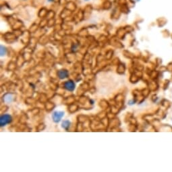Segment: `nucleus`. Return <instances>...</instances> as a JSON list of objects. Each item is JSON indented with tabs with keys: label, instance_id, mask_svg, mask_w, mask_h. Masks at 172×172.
Returning a JSON list of instances; mask_svg holds the SVG:
<instances>
[{
	"label": "nucleus",
	"instance_id": "0eeeda50",
	"mask_svg": "<svg viewBox=\"0 0 172 172\" xmlns=\"http://www.w3.org/2000/svg\"><path fill=\"white\" fill-rule=\"evenodd\" d=\"M6 54V49L5 47L1 45V55L4 56Z\"/></svg>",
	"mask_w": 172,
	"mask_h": 172
},
{
	"label": "nucleus",
	"instance_id": "423d86ee",
	"mask_svg": "<svg viewBox=\"0 0 172 172\" xmlns=\"http://www.w3.org/2000/svg\"><path fill=\"white\" fill-rule=\"evenodd\" d=\"M70 124H71V123H70V121H68V120H65V121H63V122H62L61 126H62V128L65 129V130H67V129L70 128Z\"/></svg>",
	"mask_w": 172,
	"mask_h": 172
},
{
	"label": "nucleus",
	"instance_id": "7ed1b4c3",
	"mask_svg": "<svg viewBox=\"0 0 172 172\" xmlns=\"http://www.w3.org/2000/svg\"><path fill=\"white\" fill-rule=\"evenodd\" d=\"M64 87H65V89H67L69 91H73L75 88V84H74V82L73 81L69 80L64 84Z\"/></svg>",
	"mask_w": 172,
	"mask_h": 172
},
{
	"label": "nucleus",
	"instance_id": "f03ea898",
	"mask_svg": "<svg viewBox=\"0 0 172 172\" xmlns=\"http://www.w3.org/2000/svg\"><path fill=\"white\" fill-rule=\"evenodd\" d=\"M64 116V112L63 111H54L52 115L53 120L55 122H59L61 120V118H63Z\"/></svg>",
	"mask_w": 172,
	"mask_h": 172
},
{
	"label": "nucleus",
	"instance_id": "1a4fd4ad",
	"mask_svg": "<svg viewBox=\"0 0 172 172\" xmlns=\"http://www.w3.org/2000/svg\"><path fill=\"white\" fill-rule=\"evenodd\" d=\"M84 1H88V0H84Z\"/></svg>",
	"mask_w": 172,
	"mask_h": 172
},
{
	"label": "nucleus",
	"instance_id": "39448f33",
	"mask_svg": "<svg viewBox=\"0 0 172 172\" xmlns=\"http://www.w3.org/2000/svg\"><path fill=\"white\" fill-rule=\"evenodd\" d=\"M12 99L13 97L11 94H6L4 96V100L6 102H7V103H11V102L12 101Z\"/></svg>",
	"mask_w": 172,
	"mask_h": 172
},
{
	"label": "nucleus",
	"instance_id": "6e6552de",
	"mask_svg": "<svg viewBox=\"0 0 172 172\" xmlns=\"http://www.w3.org/2000/svg\"><path fill=\"white\" fill-rule=\"evenodd\" d=\"M48 1H49V2H52L53 0H48Z\"/></svg>",
	"mask_w": 172,
	"mask_h": 172
},
{
	"label": "nucleus",
	"instance_id": "f257e3e1",
	"mask_svg": "<svg viewBox=\"0 0 172 172\" xmlns=\"http://www.w3.org/2000/svg\"><path fill=\"white\" fill-rule=\"evenodd\" d=\"M12 122V117L9 114H4L0 118V124L1 126H6V124H9Z\"/></svg>",
	"mask_w": 172,
	"mask_h": 172
},
{
	"label": "nucleus",
	"instance_id": "20e7f679",
	"mask_svg": "<svg viewBox=\"0 0 172 172\" xmlns=\"http://www.w3.org/2000/svg\"><path fill=\"white\" fill-rule=\"evenodd\" d=\"M68 72L65 70H59L58 72H57V76L59 78L61 79H64V78H67L68 76Z\"/></svg>",
	"mask_w": 172,
	"mask_h": 172
}]
</instances>
